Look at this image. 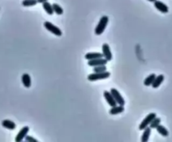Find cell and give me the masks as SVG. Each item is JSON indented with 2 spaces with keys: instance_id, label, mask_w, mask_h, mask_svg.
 I'll use <instances>...</instances> for the list:
<instances>
[{
  "instance_id": "7",
  "label": "cell",
  "mask_w": 172,
  "mask_h": 142,
  "mask_svg": "<svg viewBox=\"0 0 172 142\" xmlns=\"http://www.w3.org/2000/svg\"><path fill=\"white\" fill-rule=\"evenodd\" d=\"M154 6H155V9L159 10L160 12H161V13H163V14H167L169 12L168 6L166 3H164L163 2H161V1L155 0V2H154Z\"/></svg>"
},
{
  "instance_id": "2",
  "label": "cell",
  "mask_w": 172,
  "mask_h": 142,
  "mask_svg": "<svg viewBox=\"0 0 172 142\" xmlns=\"http://www.w3.org/2000/svg\"><path fill=\"white\" fill-rule=\"evenodd\" d=\"M111 74L108 71L101 73H95L91 74L88 76V79L89 81H97V80H100V79H105L110 77Z\"/></svg>"
},
{
  "instance_id": "23",
  "label": "cell",
  "mask_w": 172,
  "mask_h": 142,
  "mask_svg": "<svg viewBox=\"0 0 172 142\" xmlns=\"http://www.w3.org/2000/svg\"><path fill=\"white\" fill-rule=\"evenodd\" d=\"M107 71V67L106 65H98V66L93 67V72L95 73H101Z\"/></svg>"
},
{
  "instance_id": "21",
  "label": "cell",
  "mask_w": 172,
  "mask_h": 142,
  "mask_svg": "<svg viewBox=\"0 0 172 142\" xmlns=\"http://www.w3.org/2000/svg\"><path fill=\"white\" fill-rule=\"evenodd\" d=\"M161 118H159V117H155V118H154L153 120L150 122V124H149V126L151 128V130L152 129H155V128L157 127L158 125L161 124Z\"/></svg>"
},
{
  "instance_id": "9",
  "label": "cell",
  "mask_w": 172,
  "mask_h": 142,
  "mask_svg": "<svg viewBox=\"0 0 172 142\" xmlns=\"http://www.w3.org/2000/svg\"><path fill=\"white\" fill-rule=\"evenodd\" d=\"M107 63H108V60L104 58H98L88 60V64L91 67H95L98 66V65H106Z\"/></svg>"
},
{
  "instance_id": "3",
  "label": "cell",
  "mask_w": 172,
  "mask_h": 142,
  "mask_svg": "<svg viewBox=\"0 0 172 142\" xmlns=\"http://www.w3.org/2000/svg\"><path fill=\"white\" fill-rule=\"evenodd\" d=\"M44 27L47 29V30H48V31H49V32L52 33L53 34H55L56 36L60 37V36L62 35V31H61V29H59L58 27H56V25L52 24L50 22H48V21L45 22Z\"/></svg>"
},
{
  "instance_id": "4",
  "label": "cell",
  "mask_w": 172,
  "mask_h": 142,
  "mask_svg": "<svg viewBox=\"0 0 172 142\" xmlns=\"http://www.w3.org/2000/svg\"><path fill=\"white\" fill-rule=\"evenodd\" d=\"M110 92H111L112 95L114 97V100L116 101L117 104H119V105H124L125 104V100H124V99L123 98V96L120 95L119 91H118L114 88H112Z\"/></svg>"
},
{
  "instance_id": "13",
  "label": "cell",
  "mask_w": 172,
  "mask_h": 142,
  "mask_svg": "<svg viewBox=\"0 0 172 142\" xmlns=\"http://www.w3.org/2000/svg\"><path fill=\"white\" fill-rule=\"evenodd\" d=\"M2 125H3V127L6 128V129H8V130H10V131H13V130H15V128H16V125H15V123L14 121H12V120H4L2 121Z\"/></svg>"
},
{
  "instance_id": "14",
  "label": "cell",
  "mask_w": 172,
  "mask_h": 142,
  "mask_svg": "<svg viewBox=\"0 0 172 142\" xmlns=\"http://www.w3.org/2000/svg\"><path fill=\"white\" fill-rule=\"evenodd\" d=\"M164 79H165V76L163 75H160L156 76L155 80L153 82V84H151L152 87L154 88V89H157L158 87H160V85L163 83Z\"/></svg>"
},
{
  "instance_id": "12",
  "label": "cell",
  "mask_w": 172,
  "mask_h": 142,
  "mask_svg": "<svg viewBox=\"0 0 172 142\" xmlns=\"http://www.w3.org/2000/svg\"><path fill=\"white\" fill-rule=\"evenodd\" d=\"M21 79H22V83H23L24 87L29 88L31 86V78H30V75L29 74H26V73L23 74Z\"/></svg>"
},
{
  "instance_id": "1",
  "label": "cell",
  "mask_w": 172,
  "mask_h": 142,
  "mask_svg": "<svg viewBox=\"0 0 172 142\" xmlns=\"http://www.w3.org/2000/svg\"><path fill=\"white\" fill-rule=\"evenodd\" d=\"M108 16H102L101 19L99 20L97 25L95 28V34L96 35H101L102 33L104 32L106 27L108 25Z\"/></svg>"
},
{
  "instance_id": "6",
  "label": "cell",
  "mask_w": 172,
  "mask_h": 142,
  "mask_svg": "<svg viewBox=\"0 0 172 142\" xmlns=\"http://www.w3.org/2000/svg\"><path fill=\"white\" fill-rule=\"evenodd\" d=\"M102 55H103V58L107 59L108 61H111L113 59V55H112L111 49L110 47L108 44H103L102 47Z\"/></svg>"
},
{
  "instance_id": "17",
  "label": "cell",
  "mask_w": 172,
  "mask_h": 142,
  "mask_svg": "<svg viewBox=\"0 0 172 142\" xmlns=\"http://www.w3.org/2000/svg\"><path fill=\"white\" fill-rule=\"evenodd\" d=\"M156 129V131H157V132L160 135H161L162 136L164 137H167L168 136H169V131H167V129L165 126H163V125H161V124L158 125L157 127L155 128Z\"/></svg>"
},
{
  "instance_id": "19",
  "label": "cell",
  "mask_w": 172,
  "mask_h": 142,
  "mask_svg": "<svg viewBox=\"0 0 172 142\" xmlns=\"http://www.w3.org/2000/svg\"><path fill=\"white\" fill-rule=\"evenodd\" d=\"M155 77H156V75H155V74H151V75H149L147 78L144 80V84L145 85V86H149V85H151L152 84H153V82H154V80H155Z\"/></svg>"
},
{
  "instance_id": "22",
  "label": "cell",
  "mask_w": 172,
  "mask_h": 142,
  "mask_svg": "<svg viewBox=\"0 0 172 142\" xmlns=\"http://www.w3.org/2000/svg\"><path fill=\"white\" fill-rule=\"evenodd\" d=\"M37 0H23L22 5L24 7H30V6H35L37 4Z\"/></svg>"
},
{
  "instance_id": "18",
  "label": "cell",
  "mask_w": 172,
  "mask_h": 142,
  "mask_svg": "<svg viewBox=\"0 0 172 142\" xmlns=\"http://www.w3.org/2000/svg\"><path fill=\"white\" fill-rule=\"evenodd\" d=\"M42 6H43V9H44L45 11L46 12L47 14L52 15L53 14H54L52 5H51L48 1H46V2H45V3H42Z\"/></svg>"
},
{
  "instance_id": "16",
  "label": "cell",
  "mask_w": 172,
  "mask_h": 142,
  "mask_svg": "<svg viewBox=\"0 0 172 142\" xmlns=\"http://www.w3.org/2000/svg\"><path fill=\"white\" fill-rule=\"evenodd\" d=\"M98 58H103L102 54H101V53H88L87 55H85V59H88V60Z\"/></svg>"
},
{
  "instance_id": "20",
  "label": "cell",
  "mask_w": 172,
  "mask_h": 142,
  "mask_svg": "<svg viewBox=\"0 0 172 142\" xmlns=\"http://www.w3.org/2000/svg\"><path fill=\"white\" fill-rule=\"evenodd\" d=\"M52 8H53V11H54V13H56V14L58 15L63 14V12H64L63 11V9H62L59 4H57V3H53Z\"/></svg>"
},
{
  "instance_id": "10",
  "label": "cell",
  "mask_w": 172,
  "mask_h": 142,
  "mask_svg": "<svg viewBox=\"0 0 172 142\" xmlns=\"http://www.w3.org/2000/svg\"><path fill=\"white\" fill-rule=\"evenodd\" d=\"M103 96H104V98H105L106 101L108 102V104H109L111 107L117 105L116 101L114 100V97H113V95H112V94L110 91H104V92H103Z\"/></svg>"
},
{
  "instance_id": "8",
  "label": "cell",
  "mask_w": 172,
  "mask_h": 142,
  "mask_svg": "<svg viewBox=\"0 0 172 142\" xmlns=\"http://www.w3.org/2000/svg\"><path fill=\"white\" fill-rule=\"evenodd\" d=\"M29 131V126H24V127L22 128L20 131H19V133H18V135L16 136V137H15V141L16 142L23 141Z\"/></svg>"
},
{
  "instance_id": "15",
  "label": "cell",
  "mask_w": 172,
  "mask_h": 142,
  "mask_svg": "<svg viewBox=\"0 0 172 142\" xmlns=\"http://www.w3.org/2000/svg\"><path fill=\"white\" fill-rule=\"evenodd\" d=\"M143 135L141 136V141L142 142H147L149 140V138L150 136V134H151V128L149 126H147L145 129L143 130Z\"/></svg>"
},
{
  "instance_id": "5",
  "label": "cell",
  "mask_w": 172,
  "mask_h": 142,
  "mask_svg": "<svg viewBox=\"0 0 172 142\" xmlns=\"http://www.w3.org/2000/svg\"><path fill=\"white\" fill-rule=\"evenodd\" d=\"M156 117V114L155 113H150L148 116H146L145 118L143 120V121L141 122V124L140 125V131H143L144 129H145L147 126H149L150 122L153 120L154 118Z\"/></svg>"
},
{
  "instance_id": "11",
  "label": "cell",
  "mask_w": 172,
  "mask_h": 142,
  "mask_svg": "<svg viewBox=\"0 0 172 142\" xmlns=\"http://www.w3.org/2000/svg\"><path fill=\"white\" fill-rule=\"evenodd\" d=\"M124 111V105H115V106H113L111 107L110 110H109V114L110 115H118V114L123 113Z\"/></svg>"
},
{
  "instance_id": "24",
  "label": "cell",
  "mask_w": 172,
  "mask_h": 142,
  "mask_svg": "<svg viewBox=\"0 0 172 142\" xmlns=\"http://www.w3.org/2000/svg\"><path fill=\"white\" fill-rule=\"evenodd\" d=\"M24 140H25V141H27V142H37L38 141V140L35 139V138H34V137H32V136H26L25 138H24Z\"/></svg>"
},
{
  "instance_id": "25",
  "label": "cell",
  "mask_w": 172,
  "mask_h": 142,
  "mask_svg": "<svg viewBox=\"0 0 172 142\" xmlns=\"http://www.w3.org/2000/svg\"><path fill=\"white\" fill-rule=\"evenodd\" d=\"M46 1H48V0H37V3H45V2H46Z\"/></svg>"
},
{
  "instance_id": "26",
  "label": "cell",
  "mask_w": 172,
  "mask_h": 142,
  "mask_svg": "<svg viewBox=\"0 0 172 142\" xmlns=\"http://www.w3.org/2000/svg\"><path fill=\"white\" fill-rule=\"evenodd\" d=\"M148 1H149V2H151V3H154L155 0H148Z\"/></svg>"
}]
</instances>
